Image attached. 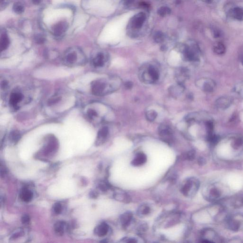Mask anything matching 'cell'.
Here are the masks:
<instances>
[{
    "mask_svg": "<svg viewBox=\"0 0 243 243\" xmlns=\"http://www.w3.org/2000/svg\"><path fill=\"white\" fill-rule=\"evenodd\" d=\"M23 98V95L22 93L18 91H15L10 94L9 100L10 104L14 108H18L19 104L22 101Z\"/></svg>",
    "mask_w": 243,
    "mask_h": 243,
    "instance_id": "30bf717a",
    "label": "cell"
},
{
    "mask_svg": "<svg viewBox=\"0 0 243 243\" xmlns=\"http://www.w3.org/2000/svg\"><path fill=\"white\" fill-rule=\"evenodd\" d=\"M216 84L213 80L210 79H207L204 81L202 86V88L204 91L207 92H212L213 91L215 88Z\"/></svg>",
    "mask_w": 243,
    "mask_h": 243,
    "instance_id": "44dd1931",
    "label": "cell"
},
{
    "mask_svg": "<svg viewBox=\"0 0 243 243\" xmlns=\"http://www.w3.org/2000/svg\"><path fill=\"white\" fill-rule=\"evenodd\" d=\"M10 44V40L7 34L6 33L2 34L0 39V48L1 51L2 52L6 50Z\"/></svg>",
    "mask_w": 243,
    "mask_h": 243,
    "instance_id": "ffe728a7",
    "label": "cell"
},
{
    "mask_svg": "<svg viewBox=\"0 0 243 243\" xmlns=\"http://www.w3.org/2000/svg\"><path fill=\"white\" fill-rule=\"evenodd\" d=\"M21 138V133L18 131H13L10 135V140L12 143H18Z\"/></svg>",
    "mask_w": 243,
    "mask_h": 243,
    "instance_id": "4316f807",
    "label": "cell"
},
{
    "mask_svg": "<svg viewBox=\"0 0 243 243\" xmlns=\"http://www.w3.org/2000/svg\"><path fill=\"white\" fill-rule=\"evenodd\" d=\"M185 59L189 61L196 62L199 60V51L197 48L186 47L183 49Z\"/></svg>",
    "mask_w": 243,
    "mask_h": 243,
    "instance_id": "9c48e42d",
    "label": "cell"
},
{
    "mask_svg": "<svg viewBox=\"0 0 243 243\" xmlns=\"http://www.w3.org/2000/svg\"><path fill=\"white\" fill-rule=\"evenodd\" d=\"M228 228L234 232H238L243 228V215L235 214L229 216L226 220Z\"/></svg>",
    "mask_w": 243,
    "mask_h": 243,
    "instance_id": "5b68a950",
    "label": "cell"
},
{
    "mask_svg": "<svg viewBox=\"0 0 243 243\" xmlns=\"http://www.w3.org/2000/svg\"><path fill=\"white\" fill-rule=\"evenodd\" d=\"M184 157L185 159L187 160L192 161L195 159V152L193 150H191L186 153V154H185Z\"/></svg>",
    "mask_w": 243,
    "mask_h": 243,
    "instance_id": "e575fe53",
    "label": "cell"
},
{
    "mask_svg": "<svg viewBox=\"0 0 243 243\" xmlns=\"http://www.w3.org/2000/svg\"><path fill=\"white\" fill-rule=\"evenodd\" d=\"M32 2L35 5H38L41 2V0H32Z\"/></svg>",
    "mask_w": 243,
    "mask_h": 243,
    "instance_id": "7dc6e473",
    "label": "cell"
},
{
    "mask_svg": "<svg viewBox=\"0 0 243 243\" xmlns=\"http://www.w3.org/2000/svg\"><path fill=\"white\" fill-rule=\"evenodd\" d=\"M157 114L154 110H151L147 111L146 114V116L147 120L149 121H153L155 120L157 117Z\"/></svg>",
    "mask_w": 243,
    "mask_h": 243,
    "instance_id": "1f68e13d",
    "label": "cell"
},
{
    "mask_svg": "<svg viewBox=\"0 0 243 243\" xmlns=\"http://www.w3.org/2000/svg\"><path fill=\"white\" fill-rule=\"evenodd\" d=\"M206 1H212V0H206Z\"/></svg>",
    "mask_w": 243,
    "mask_h": 243,
    "instance_id": "681fc988",
    "label": "cell"
},
{
    "mask_svg": "<svg viewBox=\"0 0 243 243\" xmlns=\"http://www.w3.org/2000/svg\"><path fill=\"white\" fill-rule=\"evenodd\" d=\"M232 17L238 21L243 20V9L241 7H236L231 11Z\"/></svg>",
    "mask_w": 243,
    "mask_h": 243,
    "instance_id": "603a6c76",
    "label": "cell"
},
{
    "mask_svg": "<svg viewBox=\"0 0 243 243\" xmlns=\"http://www.w3.org/2000/svg\"><path fill=\"white\" fill-rule=\"evenodd\" d=\"M171 12V10L169 8L167 7H162L159 9L158 10V14L161 17H164L167 15H170Z\"/></svg>",
    "mask_w": 243,
    "mask_h": 243,
    "instance_id": "4dcf8cb0",
    "label": "cell"
},
{
    "mask_svg": "<svg viewBox=\"0 0 243 243\" xmlns=\"http://www.w3.org/2000/svg\"><path fill=\"white\" fill-rule=\"evenodd\" d=\"M134 1L135 0H124V3L125 5H129Z\"/></svg>",
    "mask_w": 243,
    "mask_h": 243,
    "instance_id": "7bdbcfd3",
    "label": "cell"
},
{
    "mask_svg": "<svg viewBox=\"0 0 243 243\" xmlns=\"http://www.w3.org/2000/svg\"><path fill=\"white\" fill-rule=\"evenodd\" d=\"M207 140L208 142L212 145H216L219 142V138L213 133H212L207 135Z\"/></svg>",
    "mask_w": 243,
    "mask_h": 243,
    "instance_id": "f546056e",
    "label": "cell"
},
{
    "mask_svg": "<svg viewBox=\"0 0 243 243\" xmlns=\"http://www.w3.org/2000/svg\"><path fill=\"white\" fill-rule=\"evenodd\" d=\"M226 48L222 43H217L214 47V51L216 53L219 55L223 54L225 53Z\"/></svg>",
    "mask_w": 243,
    "mask_h": 243,
    "instance_id": "83f0119b",
    "label": "cell"
},
{
    "mask_svg": "<svg viewBox=\"0 0 243 243\" xmlns=\"http://www.w3.org/2000/svg\"><path fill=\"white\" fill-rule=\"evenodd\" d=\"M8 86V83L7 82V81H3L1 83V86L2 88H3V89L4 88H6V87H7Z\"/></svg>",
    "mask_w": 243,
    "mask_h": 243,
    "instance_id": "ee69618b",
    "label": "cell"
},
{
    "mask_svg": "<svg viewBox=\"0 0 243 243\" xmlns=\"http://www.w3.org/2000/svg\"><path fill=\"white\" fill-rule=\"evenodd\" d=\"M99 187L101 191H106L108 190L109 188V186L107 183L102 182L100 184Z\"/></svg>",
    "mask_w": 243,
    "mask_h": 243,
    "instance_id": "f35d334b",
    "label": "cell"
},
{
    "mask_svg": "<svg viewBox=\"0 0 243 243\" xmlns=\"http://www.w3.org/2000/svg\"><path fill=\"white\" fill-rule=\"evenodd\" d=\"M125 86L127 89H130L132 86V83L131 82H130V81L126 82L125 83Z\"/></svg>",
    "mask_w": 243,
    "mask_h": 243,
    "instance_id": "60d3db41",
    "label": "cell"
},
{
    "mask_svg": "<svg viewBox=\"0 0 243 243\" xmlns=\"http://www.w3.org/2000/svg\"><path fill=\"white\" fill-rule=\"evenodd\" d=\"M6 170H5V169L4 168V167L2 168V165H1V173L2 177V176H4V175L6 174Z\"/></svg>",
    "mask_w": 243,
    "mask_h": 243,
    "instance_id": "f6af8a7d",
    "label": "cell"
},
{
    "mask_svg": "<svg viewBox=\"0 0 243 243\" xmlns=\"http://www.w3.org/2000/svg\"><path fill=\"white\" fill-rule=\"evenodd\" d=\"M200 183L195 178H189L185 181L181 187V192L184 196L192 197L195 196L199 188Z\"/></svg>",
    "mask_w": 243,
    "mask_h": 243,
    "instance_id": "3957f363",
    "label": "cell"
},
{
    "mask_svg": "<svg viewBox=\"0 0 243 243\" xmlns=\"http://www.w3.org/2000/svg\"><path fill=\"white\" fill-rule=\"evenodd\" d=\"M151 212L150 207L146 205H143L140 207L138 210L137 214L139 216H145L149 214Z\"/></svg>",
    "mask_w": 243,
    "mask_h": 243,
    "instance_id": "484cf974",
    "label": "cell"
},
{
    "mask_svg": "<svg viewBox=\"0 0 243 243\" xmlns=\"http://www.w3.org/2000/svg\"><path fill=\"white\" fill-rule=\"evenodd\" d=\"M114 90L113 85L108 84L106 81L102 79L95 80L91 84V91L95 95H102L106 93L112 92L110 88Z\"/></svg>",
    "mask_w": 243,
    "mask_h": 243,
    "instance_id": "277c9868",
    "label": "cell"
},
{
    "mask_svg": "<svg viewBox=\"0 0 243 243\" xmlns=\"http://www.w3.org/2000/svg\"><path fill=\"white\" fill-rule=\"evenodd\" d=\"M142 77L145 82L153 83L159 79V70L157 68L153 65H149L147 67L146 69L143 72Z\"/></svg>",
    "mask_w": 243,
    "mask_h": 243,
    "instance_id": "8992f818",
    "label": "cell"
},
{
    "mask_svg": "<svg viewBox=\"0 0 243 243\" xmlns=\"http://www.w3.org/2000/svg\"><path fill=\"white\" fill-rule=\"evenodd\" d=\"M153 39L157 43H161L163 42L164 40V34L161 31L156 32L153 36Z\"/></svg>",
    "mask_w": 243,
    "mask_h": 243,
    "instance_id": "d6a6232c",
    "label": "cell"
},
{
    "mask_svg": "<svg viewBox=\"0 0 243 243\" xmlns=\"http://www.w3.org/2000/svg\"><path fill=\"white\" fill-rule=\"evenodd\" d=\"M147 161V156L144 153L140 152L136 154L135 158L132 161L131 164L133 166L138 167L144 165Z\"/></svg>",
    "mask_w": 243,
    "mask_h": 243,
    "instance_id": "5bb4252c",
    "label": "cell"
},
{
    "mask_svg": "<svg viewBox=\"0 0 243 243\" xmlns=\"http://www.w3.org/2000/svg\"><path fill=\"white\" fill-rule=\"evenodd\" d=\"M231 206L234 208H239L243 206V196H238L231 201Z\"/></svg>",
    "mask_w": 243,
    "mask_h": 243,
    "instance_id": "d4e9b609",
    "label": "cell"
},
{
    "mask_svg": "<svg viewBox=\"0 0 243 243\" xmlns=\"http://www.w3.org/2000/svg\"><path fill=\"white\" fill-rule=\"evenodd\" d=\"M12 9L16 14L17 15H21L24 11V7L23 4L20 2H15L14 4Z\"/></svg>",
    "mask_w": 243,
    "mask_h": 243,
    "instance_id": "f1b7e54d",
    "label": "cell"
},
{
    "mask_svg": "<svg viewBox=\"0 0 243 243\" xmlns=\"http://www.w3.org/2000/svg\"><path fill=\"white\" fill-rule=\"evenodd\" d=\"M159 135L166 143L170 144L173 140V132L169 126L166 125H162L159 127Z\"/></svg>",
    "mask_w": 243,
    "mask_h": 243,
    "instance_id": "52a82bcc",
    "label": "cell"
},
{
    "mask_svg": "<svg viewBox=\"0 0 243 243\" xmlns=\"http://www.w3.org/2000/svg\"><path fill=\"white\" fill-rule=\"evenodd\" d=\"M87 116L89 117V119H93L98 116V113L95 110L92 109H89L87 110Z\"/></svg>",
    "mask_w": 243,
    "mask_h": 243,
    "instance_id": "d590c367",
    "label": "cell"
},
{
    "mask_svg": "<svg viewBox=\"0 0 243 243\" xmlns=\"http://www.w3.org/2000/svg\"><path fill=\"white\" fill-rule=\"evenodd\" d=\"M108 231V225L105 223H103L95 228L94 233L100 237H103L107 234Z\"/></svg>",
    "mask_w": 243,
    "mask_h": 243,
    "instance_id": "e0dca14e",
    "label": "cell"
},
{
    "mask_svg": "<svg viewBox=\"0 0 243 243\" xmlns=\"http://www.w3.org/2000/svg\"><path fill=\"white\" fill-rule=\"evenodd\" d=\"M65 223L62 221L57 222L54 226V230L57 235L62 236L64 234Z\"/></svg>",
    "mask_w": 243,
    "mask_h": 243,
    "instance_id": "cb8c5ba5",
    "label": "cell"
},
{
    "mask_svg": "<svg viewBox=\"0 0 243 243\" xmlns=\"http://www.w3.org/2000/svg\"><path fill=\"white\" fill-rule=\"evenodd\" d=\"M35 41L38 44H42L45 41V38L41 34H38L34 37Z\"/></svg>",
    "mask_w": 243,
    "mask_h": 243,
    "instance_id": "8d00e7d4",
    "label": "cell"
},
{
    "mask_svg": "<svg viewBox=\"0 0 243 243\" xmlns=\"http://www.w3.org/2000/svg\"><path fill=\"white\" fill-rule=\"evenodd\" d=\"M62 207L60 203H56L54 205V212L56 214H61L62 212Z\"/></svg>",
    "mask_w": 243,
    "mask_h": 243,
    "instance_id": "74e56055",
    "label": "cell"
},
{
    "mask_svg": "<svg viewBox=\"0 0 243 243\" xmlns=\"http://www.w3.org/2000/svg\"><path fill=\"white\" fill-rule=\"evenodd\" d=\"M64 63L70 67L80 66L86 62V57L79 48H72L65 52L63 57Z\"/></svg>",
    "mask_w": 243,
    "mask_h": 243,
    "instance_id": "6da1fadb",
    "label": "cell"
},
{
    "mask_svg": "<svg viewBox=\"0 0 243 243\" xmlns=\"http://www.w3.org/2000/svg\"><path fill=\"white\" fill-rule=\"evenodd\" d=\"M90 195V197H92V198H97L98 196V193H97V192L95 191L91 192V193Z\"/></svg>",
    "mask_w": 243,
    "mask_h": 243,
    "instance_id": "bcb514c9",
    "label": "cell"
},
{
    "mask_svg": "<svg viewBox=\"0 0 243 243\" xmlns=\"http://www.w3.org/2000/svg\"><path fill=\"white\" fill-rule=\"evenodd\" d=\"M132 213L129 212H126L120 216L119 221L123 228H127L129 226L132 220Z\"/></svg>",
    "mask_w": 243,
    "mask_h": 243,
    "instance_id": "9a60e30c",
    "label": "cell"
},
{
    "mask_svg": "<svg viewBox=\"0 0 243 243\" xmlns=\"http://www.w3.org/2000/svg\"><path fill=\"white\" fill-rule=\"evenodd\" d=\"M232 147L236 151H241L243 149V139L240 137L235 138L232 140Z\"/></svg>",
    "mask_w": 243,
    "mask_h": 243,
    "instance_id": "7402d4cb",
    "label": "cell"
},
{
    "mask_svg": "<svg viewBox=\"0 0 243 243\" xmlns=\"http://www.w3.org/2000/svg\"><path fill=\"white\" fill-rule=\"evenodd\" d=\"M68 28V24L65 22H61L56 24L52 28L53 33L57 37L61 36Z\"/></svg>",
    "mask_w": 243,
    "mask_h": 243,
    "instance_id": "7c38bea8",
    "label": "cell"
},
{
    "mask_svg": "<svg viewBox=\"0 0 243 243\" xmlns=\"http://www.w3.org/2000/svg\"><path fill=\"white\" fill-rule=\"evenodd\" d=\"M107 60V55L103 52L97 54L92 60L93 66L95 68H100L103 67Z\"/></svg>",
    "mask_w": 243,
    "mask_h": 243,
    "instance_id": "8fae6325",
    "label": "cell"
},
{
    "mask_svg": "<svg viewBox=\"0 0 243 243\" xmlns=\"http://www.w3.org/2000/svg\"><path fill=\"white\" fill-rule=\"evenodd\" d=\"M61 98L58 95H54L53 97H52L48 102V104L49 106H52L54 104L57 103L58 102L61 100Z\"/></svg>",
    "mask_w": 243,
    "mask_h": 243,
    "instance_id": "836d02e7",
    "label": "cell"
},
{
    "mask_svg": "<svg viewBox=\"0 0 243 243\" xmlns=\"http://www.w3.org/2000/svg\"><path fill=\"white\" fill-rule=\"evenodd\" d=\"M20 197L21 199L24 202H29L33 198V193L28 189H23L21 191Z\"/></svg>",
    "mask_w": 243,
    "mask_h": 243,
    "instance_id": "d6986e66",
    "label": "cell"
},
{
    "mask_svg": "<svg viewBox=\"0 0 243 243\" xmlns=\"http://www.w3.org/2000/svg\"><path fill=\"white\" fill-rule=\"evenodd\" d=\"M198 163L200 165H204L205 163V159H203L202 157H200V158L198 159Z\"/></svg>",
    "mask_w": 243,
    "mask_h": 243,
    "instance_id": "b9f144b4",
    "label": "cell"
},
{
    "mask_svg": "<svg viewBox=\"0 0 243 243\" xmlns=\"http://www.w3.org/2000/svg\"><path fill=\"white\" fill-rule=\"evenodd\" d=\"M241 62H242V64H243V57L242 58V60H241Z\"/></svg>",
    "mask_w": 243,
    "mask_h": 243,
    "instance_id": "c3c4849f",
    "label": "cell"
},
{
    "mask_svg": "<svg viewBox=\"0 0 243 243\" xmlns=\"http://www.w3.org/2000/svg\"><path fill=\"white\" fill-rule=\"evenodd\" d=\"M108 133L109 130L107 127H104L102 128L98 132L96 144L98 145L103 144L107 137Z\"/></svg>",
    "mask_w": 243,
    "mask_h": 243,
    "instance_id": "2e32d148",
    "label": "cell"
},
{
    "mask_svg": "<svg viewBox=\"0 0 243 243\" xmlns=\"http://www.w3.org/2000/svg\"><path fill=\"white\" fill-rule=\"evenodd\" d=\"M232 103V100L228 97H222L216 101V106L221 109H225L229 107Z\"/></svg>",
    "mask_w": 243,
    "mask_h": 243,
    "instance_id": "ac0fdd59",
    "label": "cell"
},
{
    "mask_svg": "<svg viewBox=\"0 0 243 243\" xmlns=\"http://www.w3.org/2000/svg\"><path fill=\"white\" fill-rule=\"evenodd\" d=\"M201 241L205 243L217 242V239H219L217 234L212 229L206 228L203 230L201 232Z\"/></svg>",
    "mask_w": 243,
    "mask_h": 243,
    "instance_id": "ba28073f",
    "label": "cell"
},
{
    "mask_svg": "<svg viewBox=\"0 0 243 243\" xmlns=\"http://www.w3.org/2000/svg\"><path fill=\"white\" fill-rule=\"evenodd\" d=\"M145 19V15L143 12L139 13L135 16L132 20V26L135 29H140L143 26Z\"/></svg>",
    "mask_w": 243,
    "mask_h": 243,
    "instance_id": "4fadbf2b",
    "label": "cell"
},
{
    "mask_svg": "<svg viewBox=\"0 0 243 243\" xmlns=\"http://www.w3.org/2000/svg\"><path fill=\"white\" fill-rule=\"evenodd\" d=\"M204 190V197L209 201H218L227 194L226 188L218 182L209 184Z\"/></svg>",
    "mask_w": 243,
    "mask_h": 243,
    "instance_id": "7a4b0ae2",
    "label": "cell"
},
{
    "mask_svg": "<svg viewBox=\"0 0 243 243\" xmlns=\"http://www.w3.org/2000/svg\"><path fill=\"white\" fill-rule=\"evenodd\" d=\"M30 217L28 215H24L22 217V222L24 224H27L30 222Z\"/></svg>",
    "mask_w": 243,
    "mask_h": 243,
    "instance_id": "ab89813d",
    "label": "cell"
}]
</instances>
